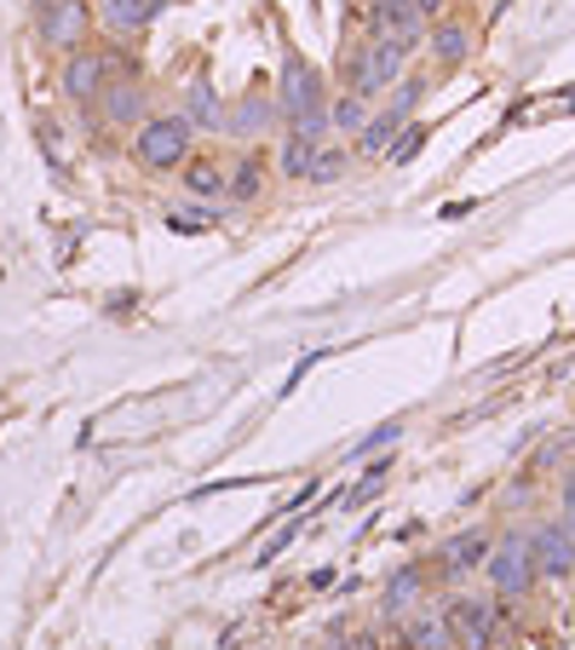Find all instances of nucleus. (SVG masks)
Segmentation results:
<instances>
[{
  "instance_id": "1",
  "label": "nucleus",
  "mask_w": 575,
  "mask_h": 650,
  "mask_svg": "<svg viewBox=\"0 0 575 650\" xmlns=\"http://www.w3.org/2000/svg\"><path fill=\"white\" fill-rule=\"evenodd\" d=\"M196 150V127L185 116H150L139 127V139H132V161L145 167V174H174L185 167Z\"/></svg>"
},
{
  "instance_id": "2",
  "label": "nucleus",
  "mask_w": 575,
  "mask_h": 650,
  "mask_svg": "<svg viewBox=\"0 0 575 650\" xmlns=\"http://www.w3.org/2000/svg\"><path fill=\"white\" fill-rule=\"evenodd\" d=\"M484 570H489V588L500 593V599H529L535 593V559H529V535L524 530H513L506 541H495L489 546V559H484Z\"/></svg>"
},
{
  "instance_id": "3",
  "label": "nucleus",
  "mask_w": 575,
  "mask_h": 650,
  "mask_svg": "<svg viewBox=\"0 0 575 650\" xmlns=\"http://www.w3.org/2000/svg\"><path fill=\"white\" fill-rule=\"evenodd\" d=\"M420 98H426V81H420V76H415V81H403L391 105H386V110H375V116L363 121V132H357V156H386V150H391V139L403 132V121L415 116Z\"/></svg>"
},
{
  "instance_id": "4",
  "label": "nucleus",
  "mask_w": 575,
  "mask_h": 650,
  "mask_svg": "<svg viewBox=\"0 0 575 650\" xmlns=\"http://www.w3.org/2000/svg\"><path fill=\"white\" fill-rule=\"evenodd\" d=\"M36 23H41V41L70 58V52L87 47L92 7H87V0H41V7H36Z\"/></svg>"
},
{
  "instance_id": "5",
  "label": "nucleus",
  "mask_w": 575,
  "mask_h": 650,
  "mask_svg": "<svg viewBox=\"0 0 575 650\" xmlns=\"http://www.w3.org/2000/svg\"><path fill=\"white\" fill-rule=\"evenodd\" d=\"M317 110H328L323 76L311 70V63L288 58V63H282V81H277V116H282V121H299V116H317Z\"/></svg>"
},
{
  "instance_id": "6",
  "label": "nucleus",
  "mask_w": 575,
  "mask_h": 650,
  "mask_svg": "<svg viewBox=\"0 0 575 650\" xmlns=\"http://www.w3.org/2000/svg\"><path fill=\"white\" fill-rule=\"evenodd\" d=\"M529 559L541 581H569L575 575V535L553 519V524H535L529 530Z\"/></svg>"
},
{
  "instance_id": "7",
  "label": "nucleus",
  "mask_w": 575,
  "mask_h": 650,
  "mask_svg": "<svg viewBox=\"0 0 575 650\" xmlns=\"http://www.w3.org/2000/svg\"><path fill=\"white\" fill-rule=\"evenodd\" d=\"M105 81H110V70H105V52H70L63 58V76H58V87H63V98H76V105H87V98H98L105 92Z\"/></svg>"
},
{
  "instance_id": "8",
  "label": "nucleus",
  "mask_w": 575,
  "mask_h": 650,
  "mask_svg": "<svg viewBox=\"0 0 575 650\" xmlns=\"http://www.w3.org/2000/svg\"><path fill=\"white\" fill-rule=\"evenodd\" d=\"M368 36H409L426 41V23L415 12V0H368Z\"/></svg>"
},
{
  "instance_id": "9",
  "label": "nucleus",
  "mask_w": 575,
  "mask_h": 650,
  "mask_svg": "<svg viewBox=\"0 0 575 650\" xmlns=\"http://www.w3.org/2000/svg\"><path fill=\"white\" fill-rule=\"evenodd\" d=\"M167 12V0H98V18H105L110 36H139Z\"/></svg>"
},
{
  "instance_id": "10",
  "label": "nucleus",
  "mask_w": 575,
  "mask_h": 650,
  "mask_svg": "<svg viewBox=\"0 0 575 650\" xmlns=\"http://www.w3.org/2000/svg\"><path fill=\"white\" fill-rule=\"evenodd\" d=\"M420 593H426V570H420V564H397L391 581H386V593H380V615H386V622L409 615V610L420 604Z\"/></svg>"
},
{
  "instance_id": "11",
  "label": "nucleus",
  "mask_w": 575,
  "mask_h": 650,
  "mask_svg": "<svg viewBox=\"0 0 575 650\" xmlns=\"http://www.w3.org/2000/svg\"><path fill=\"white\" fill-rule=\"evenodd\" d=\"M449 644H455V628H449V615H437V610H415L397 633V650H449Z\"/></svg>"
},
{
  "instance_id": "12",
  "label": "nucleus",
  "mask_w": 575,
  "mask_h": 650,
  "mask_svg": "<svg viewBox=\"0 0 575 650\" xmlns=\"http://www.w3.org/2000/svg\"><path fill=\"white\" fill-rule=\"evenodd\" d=\"M98 105H105V121H116V127H145L150 98H145V87H139V81H116V87L105 81Z\"/></svg>"
},
{
  "instance_id": "13",
  "label": "nucleus",
  "mask_w": 575,
  "mask_h": 650,
  "mask_svg": "<svg viewBox=\"0 0 575 650\" xmlns=\"http://www.w3.org/2000/svg\"><path fill=\"white\" fill-rule=\"evenodd\" d=\"M495 622H500V604H489V599H466V593H460V599L449 604V628H460L466 644H472V639H484V644H489Z\"/></svg>"
},
{
  "instance_id": "14",
  "label": "nucleus",
  "mask_w": 575,
  "mask_h": 650,
  "mask_svg": "<svg viewBox=\"0 0 575 650\" xmlns=\"http://www.w3.org/2000/svg\"><path fill=\"white\" fill-rule=\"evenodd\" d=\"M489 535L484 530H466V535H455V541H444V575H466V570H484V559H489Z\"/></svg>"
},
{
  "instance_id": "15",
  "label": "nucleus",
  "mask_w": 575,
  "mask_h": 650,
  "mask_svg": "<svg viewBox=\"0 0 575 650\" xmlns=\"http://www.w3.org/2000/svg\"><path fill=\"white\" fill-rule=\"evenodd\" d=\"M426 41H432V58L444 63V70H460L466 52H472V29H466V23H455V18H437Z\"/></svg>"
},
{
  "instance_id": "16",
  "label": "nucleus",
  "mask_w": 575,
  "mask_h": 650,
  "mask_svg": "<svg viewBox=\"0 0 575 650\" xmlns=\"http://www.w3.org/2000/svg\"><path fill=\"white\" fill-rule=\"evenodd\" d=\"M179 174H185V196H196V201H219V196H230V179L219 174L214 161H196V156H190Z\"/></svg>"
},
{
  "instance_id": "17",
  "label": "nucleus",
  "mask_w": 575,
  "mask_h": 650,
  "mask_svg": "<svg viewBox=\"0 0 575 650\" xmlns=\"http://www.w3.org/2000/svg\"><path fill=\"white\" fill-rule=\"evenodd\" d=\"M317 150H323V145H311V139H299V132H288V139H282V156H277V174L294 179V185H306Z\"/></svg>"
},
{
  "instance_id": "18",
  "label": "nucleus",
  "mask_w": 575,
  "mask_h": 650,
  "mask_svg": "<svg viewBox=\"0 0 575 650\" xmlns=\"http://www.w3.org/2000/svg\"><path fill=\"white\" fill-rule=\"evenodd\" d=\"M368 105H375V98H363V92H340V98H334V105H328V121H334V132H351V139H357V132H363V121H368Z\"/></svg>"
},
{
  "instance_id": "19",
  "label": "nucleus",
  "mask_w": 575,
  "mask_h": 650,
  "mask_svg": "<svg viewBox=\"0 0 575 650\" xmlns=\"http://www.w3.org/2000/svg\"><path fill=\"white\" fill-rule=\"evenodd\" d=\"M270 121H277V98H248V105L230 116V132L236 139H254V132L270 127Z\"/></svg>"
},
{
  "instance_id": "20",
  "label": "nucleus",
  "mask_w": 575,
  "mask_h": 650,
  "mask_svg": "<svg viewBox=\"0 0 575 650\" xmlns=\"http://www.w3.org/2000/svg\"><path fill=\"white\" fill-rule=\"evenodd\" d=\"M185 121L190 127H219L225 116H219V92L208 87V81H190V110H185Z\"/></svg>"
},
{
  "instance_id": "21",
  "label": "nucleus",
  "mask_w": 575,
  "mask_h": 650,
  "mask_svg": "<svg viewBox=\"0 0 575 650\" xmlns=\"http://www.w3.org/2000/svg\"><path fill=\"white\" fill-rule=\"evenodd\" d=\"M259 190H265V167H259V161L248 156V161H242V167H236V174H230V196H236V201H254Z\"/></svg>"
},
{
  "instance_id": "22",
  "label": "nucleus",
  "mask_w": 575,
  "mask_h": 650,
  "mask_svg": "<svg viewBox=\"0 0 575 650\" xmlns=\"http://www.w3.org/2000/svg\"><path fill=\"white\" fill-rule=\"evenodd\" d=\"M420 145H426V127H420V121H415V127L403 121V132H397V139H391L386 161H397V167H403V161H415V156H420Z\"/></svg>"
},
{
  "instance_id": "23",
  "label": "nucleus",
  "mask_w": 575,
  "mask_h": 650,
  "mask_svg": "<svg viewBox=\"0 0 575 650\" xmlns=\"http://www.w3.org/2000/svg\"><path fill=\"white\" fill-rule=\"evenodd\" d=\"M214 219H219L214 208H174V214H167V230H179V236H201Z\"/></svg>"
},
{
  "instance_id": "24",
  "label": "nucleus",
  "mask_w": 575,
  "mask_h": 650,
  "mask_svg": "<svg viewBox=\"0 0 575 650\" xmlns=\"http://www.w3.org/2000/svg\"><path fill=\"white\" fill-rule=\"evenodd\" d=\"M340 174H346V150H317V161H311L306 185H334Z\"/></svg>"
},
{
  "instance_id": "25",
  "label": "nucleus",
  "mask_w": 575,
  "mask_h": 650,
  "mask_svg": "<svg viewBox=\"0 0 575 650\" xmlns=\"http://www.w3.org/2000/svg\"><path fill=\"white\" fill-rule=\"evenodd\" d=\"M397 437H403V421H386V426H375V432H368V437L357 443V450H351V461H368V455H380L386 443H397Z\"/></svg>"
},
{
  "instance_id": "26",
  "label": "nucleus",
  "mask_w": 575,
  "mask_h": 650,
  "mask_svg": "<svg viewBox=\"0 0 575 650\" xmlns=\"http://www.w3.org/2000/svg\"><path fill=\"white\" fill-rule=\"evenodd\" d=\"M294 535H299V519H294V524H288L282 535H270V541H265V553H259V564H270V559H277V553H282V546H288Z\"/></svg>"
},
{
  "instance_id": "27",
  "label": "nucleus",
  "mask_w": 575,
  "mask_h": 650,
  "mask_svg": "<svg viewBox=\"0 0 575 650\" xmlns=\"http://www.w3.org/2000/svg\"><path fill=\"white\" fill-rule=\"evenodd\" d=\"M558 524H564V530L575 535V472L564 477V512H558Z\"/></svg>"
},
{
  "instance_id": "28",
  "label": "nucleus",
  "mask_w": 575,
  "mask_h": 650,
  "mask_svg": "<svg viewBox=\"0 0 575 650\" xmlns=\"http://www.w3.org/2000/svg\"><path fill=\"white\" fill-rule=\"evenodd\" d=\"M415 12H420V23H437V18H449V0H415Z\"/></svg>"
},
{
  "instance_id": "29",
  "label": "nucleus",
  "mask_w": 575,
  "mask_h": 650,
  "mask_svg": "<svg viewBox=\"0 0 575 650\" xmlns=\"http://www.w3.org/2000/svg\"><path fill=\"white\" fill-rule=\"evenodd\" d=\"M351 650H380V633H357V639H351Z\"/></svg>"
},
{
  "instance_id": "30",
  "label": "nucleus",
  "mask_w": 575,
  "mask_h": 650,
  "mask_svg": "<svg viewBox=\"0 0 575 650\" xmlns=\"http://www.w3.org/2000/svg\"><path fill=\"white\" fill-rule=\"evenodd\" d=\"M36 7H41V0H36Z\"/></svg>"
}]
</instances>
